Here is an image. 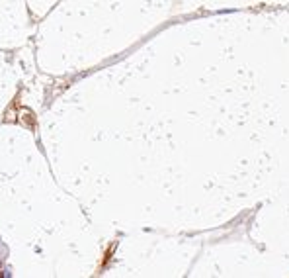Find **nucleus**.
Masks as SVG:
<instances>
[{
	"instance_id": "nucleus-1",
	"label": "nucleus",
	"mask_w": 289,
	"mask_h": 278,
	"mask_svg": "<svg viewBox=\"0 0 289 278\" xmlns=\"http://www.w3.org/2000/svg\"><path fill=\"white\" fill-rule=\"evenodd\" d=\"M0 268H2V265H0Z\"/></svg>"
}]
</instances>
